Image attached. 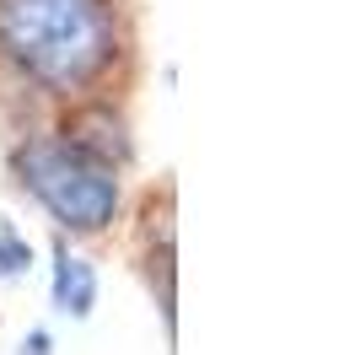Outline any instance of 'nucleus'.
<instances>
[{"label": "nucleus", "mask_w": 355, "mask_h": 355, "mask_svg": "<svg viewBox=\"0 0 355 355\" xmlns=\"http://www.w3.org/2000/svg\"><path fill=\"white\" fill-rule=\"evenodd\" d=\"M27 264H33L27 237H17V226H0V275H22Z\"/></svg>", "instance_id": "4"}, {"label": "nucleus", "mask_w": 355, "mask_h": 355, "mask_svg": "<svg viewBox=\"0 0 355 355\" xmlns=\"http://www.w3.org/2000/svg\"><path fill=\"white\" fill-rule=\"evenodd\" d=\"M54 307L70 312V318H87L97 307V275L70 248H54Z\"/></svg>", "instance_id": "3"}, {"label": "nucleus", "mask_w": 355, "mask_h": 355, "mask_svg": "<svg viewBox=\"0 0 355 355\" xmlns=\"http://www.w3.org/2000/svg\"><path fill=\"white\" fill-rule=\"evenodd\" d=\"M17 173L38 194V205L70 232H103L119 216V178H113V167L87 156L81 146H70V140H54V135L27 140L17 151Z\"/></svg>", "instance_id": "2"}, {"label": "nucleus", "mask_w": 355, "mask_h": 355, "mask_svg": "<svg viewBox=\"0 0 355 355\" xmlns=\"http://www.w3.org/2000/svg\"><path fill=\"white\" fill-rule=\"evenodd\" d=\"M22 355H54V339H49L44 329H33V334L22 339Z\"/></svg>", "instance_id": "5"}, {"label": "nucleus", "mask_w": 355, "mask_h": 355, "mask_svg": "<svg viewBox=\"0 0 355 355\" xmlns=\"http://www.w3.org/2000/svg\"><path fill=\"white\" fill-rule=\"evenodd\" d=\"M0 54L44 92L92 87L119 54L108 0H0Z\"/></svg>", "instance_id": "1"}]
</instances>
